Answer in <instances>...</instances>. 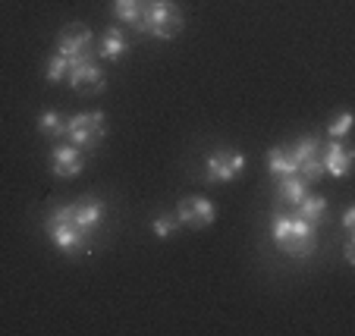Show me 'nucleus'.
I'll return each instance as SVG.
<instances>
[{
    "instance_id": "2",
    "label": "nucleus",
    "mask_w": 355,
    "mask_h": 336,
    "mask_svg": "<svg viewBox=\"0 0 355 336\" xmlns=\"http://www.w3.org/2000/svg\"><path fill=\"white\" fill-rule=\"evenodd\" d=\"M141 32L155 38H176L182 32V13L173 0H141Z\"/></svg>"
},
{
    "instance_id": "14",
    "label": "nucleus",
    "mask_w": 355,
    "mask_h": 336,
    "mask_svg": "<svg viewBox=\"0 0 355 336\" xmlns=\"http://www.w3.org/2000/svg\"><path fill=\"white\" fill-rule=\"evenodd\" d=\"M305 186H309V182L302 179L299 173L280 176V198H283V202H289V204H299L302 198L309 195V192H305Z\"/></svg>"
},
{
    "instance_id": "15",
    "label": "nucleus",
    "mask_w": 355,
    "mask_h": 336,
    "mask_svg": "<svg viewBox=\"0 0 355 336\" xmlns=\"http://www.w3.org/2000/svg\"><path fill=\"white\" fill-rule=\"evenodd\" d=\"M114 16L141 32V0H114Z\"/></svg>"
},
{
    "instance_id": "22",
    "label": "nucleus",
    "mask_w": 355,
    "mask_h": 336,
    "mask_svg": "<svg viewBox=\"0 0 355 336\" xmlns=\"http://www.w3.org/2000/svg\"><path fill=\"white\" fill-rule=\"evenodd\" d=\"M180 227V217L176 214H170V217H157L155 223H151V229H155V236H161V239H167L173 229Z\"/></svg>"
},
{
    "instance_id": "5",
    "label": "nucleus",
    "mask_w": 355,
    "mask_h": 336,
    "mask_svg": "<svg viewBox=\"0 0 355 336\" xmlns=\"http://www.w3.org/2000/svg\"><path fill=\"white\" fill-rule=\"evenodd\" d=\"M245 170V154L239 151H214L205 167V179L208 182H230Z\"/></svg>"
},
{
    "instance_id": "10",
    "label": "nucleus",
    "mask_w": 355,
    "mask_h": 336,
    "mask_svg": "<svg viewBox=\"0 0 355 336\" xmlns=\"http://www.w3.org/2000/svg\"><path fill=\"white\" fill-rule=\"evenodd\" d=\"M69 217H73V223L82 233H92L101 223V217H104V202H98V198H82V202L69 204Z\"/></svg>"
},
{
    "instance_id": "24",
    "label": "nucleus",
    "mask_w": 355,
    "mask_h": 336,
    "mask_svg": "<svg viewBox=\"0 0 355 336\" xmlns=\"http://www.w3.org/2000/svg\"><path fill=\"white\" fill-rule=\"evenodd\" d=\"M346 264H355V245H352V239H346Z\"/></svg>"
},
{
    "instance_id": "12",
    "label": "nucleus",
    "mask_w": 355,
    "mask_h": 336,
    "mask_svg": "<svg viewBox=\"0 0 355 336\" xmlns=\"http://www.w3.org/2000/svg\"><path fill=\"white\" fill-rule=\"evenodd\" d=\"M126 54V38H123V28L114 26L104 32V38H101L98 44V57H104V60H120V57Z\"/></svg>"
},
{
    "instance_id": "17",
    "label": "nucleus",
    "mask_w": 355,
    "mask_h": 336,
    "mask_svg": "<svg viewBox=\"0 0 355 336\" xmlns=\"http://www.w3.org/2000/svg\"><path fill=\"white\" fill-rule=\"evenodd\" d=\"M38 132L47 135V139H60V135H67V120L60 114H54V110H47L38 120Z\"/></svg>"
},
{
    "instance_id": "21",
    "label": "nucleus",
    "mask_w": 355,
    "mask_h": 336,
    "mask_svg": "<svg viewBox=\"0 0 355 336\" xmlns=\"http://www.w3.org/2000/svg\"><path fill=\"white\" fill-rule=\"evenodd\" d=\"M349 129H352V114L346 110V114H340L334 123H330L327 132H330V139H343V135H349Z\"/></svg>"
},
{
    "instance_id": "11",
    "label": "nucleus",
    "mask_w": 355,
    "mask_h": 336,
    "mask_svg": "<svg viewBox=\"0 0 355 336\" xmlns=\"http://www.w3.org/2000/svg\"><path fill=\"white\" fill-rule=\"evenodd\" d=\"M321 161H324V170H330V176H346L349 163H352V151L343 145V141H330L327 148H321Z\"/></svg>"
},
{
    "instance_id": "6",
    "label": "nucleus",
    "mask_w": 355,
    "mask_h": 336,
    "mask_svg": "<svg viewBox=\"0 0 355 336\" xmlns=\"http://www.w3.org/2000/svg\"><path fill=\"white\" fill-rule=\"evenodd\" d=\"M176 217H180V223H186L189 229H205V227H211V223L217 220V211H214V204H211L208 198L192 195V198H182L180 202Z\"/></svg>"
},
{
    "instance_id": "13",
    "label": "nucleus",
    "mask_w": 355,
    "mask_h": 336,
    "mask_svg": "<svg viewBox=\"0 0 355 336\" xmlns=\"http://www.w3.org/2000/svg\"><path fill=\"white\" fill-rule=\"evenodd\" d=\"M268 167L274 176L299 173V161L293 157V148H270L268 151Z\"/></svg>"
},
{
    "instance_id": "7",
    "label": "nucleus",
    "mask_w": 355,
    "mask_h": 336,
    "mask_svg": "<svg viewBox=\"0 0 355 336\" xmlns=\"http://www.w3.org/2000/svg\"><path fill=\"white\" fill-rule=\"evenodd\" d=\"M67 79H69V88H73V91H82V94H98L107 88V79H104V73L98 69L94 60H82L79 67L69 69Z\"/></svg>"
},
{
    "instance_id": "1",
    "label": "nucleus",
    "mask_w": 355,
    "mask_h": 336,
    "mask_svg": "<svg viewBox=\"0 0 355 336\" xmlns=\"http://www.w3.org/2000/svg\"><path fill=\"white\" fill-rule=\"evenodd\" d=\"M44 229H47V236H51V242L60 251H67V255H73V251H85L88 255V251H92L88 233H82L73 223V217H69V204H60V208L51 211L44 220Z\"/></svg>"
},
{
    "instance_id": "20",
    "label": "nucleus",
    "mask_w": 355,
    "mask_h": 336,
    "mask_svg": "<svg viewBox=\"0 0 355 336\" xmlns=\"http://www.w3.org/2000/svg\"><path fill=\"white\" fill-rule=\"evenodd\" d=\"M67 73H69V60H67V57L54 54L51 60H47V82H60V79H67Z\"/></svg>"
},
{
    "instance_id": "16",
    "label": "nucleus",
    "mask_w": 355,
    "mask_h": 336,
    "mask_svg": "<svg viewBox=\"0 0 355 336\" xmlns=\"http://www.w3.org/2000/svg\"><path fill=\"white\" fill-rule=\"evenodd\" d=\"M324 211H327V202H324L321 195H305L299 204H295V217H302V220H309V223L321 220Z\"/></svg>"
},
{
    "instance_id": "8",
    "label": "nucleus",
    "mask_w": 355,
    "mask_h": 336,
    "mask_svg": "<svg viewBox=\"0 0 355 336\" xmlns=\"http://www.w3.org/2000/svg\"><path fill=\"white\" fill-rule=\"evenodd\" d=\"M92 44H94V38L85 26H67L60 32V38H57V51H60V57L98 54V51H92Z\"/></svg>"
},
{
    "instance_id": "9",
    "label": "nucleus",
    "mask_w": 355,
    "mask_h": 336,
    "mask_svg": "<svg viewBox=\"0 0 355 336\" xmlns=\"http://www.w3.org/2000/svg\"><path fill=\"white\" fill-rule=\"evenodd\" d=\"M82 167H85V161H82L76 145H60V148L51 151V170H54V176L73 179V176L82 173Z\"/></svg>"
},
{
    "instance_id": "18",
    "label": "nucleus",
    "mask_w": 355,
    "mask_h": 336,
    "mask_svg": "<svg viewBox=\"0 0 355 336\" xmlns=\"http://www.w3.org/2000/svg\"><path fill=\"white\" fill-rule=\"evenodd\" d=\"M293 148V157L295 161H309V157H315V154H321V141L315 139V135H305V139H299L295 145H289Z\"/></svg>"
},
{
    "instance_id": "23",
    "label": "nucleus",
    "mask_w": 355,
    "mask_h": 336,
    "mask_svg": "<svg viewBox=\"0 0 355 336\" xmlns=\"http://www.w3.org/2000/svg\"><path fill=\"white\" fill-rule=\"evenodd\" d=\"M352 223H355V211L349 208L346 214H343V229H346V233H352Z\"/></svg>"
},
{
    "instance_id": "4",
    "label": "nucleus",
    "mask_w": 355,
    "mask_h": 336,
    "mask_svg": "<svg viewBox=\"0 0 355 336\" xmlns=\"http://www.w3.org/2000/svg\"><path fill=\"white\" fill-rule=\"evenodd\" d=\"M280 249L286 251L289 258H309L315 251V223L302 220V217H289L286 236L280 239Z\"/></svg>"
},
{
    "instance_id": "3",
    "label": "nucleus",
    "mask_w": 355,
    "mask_h": 336,
    "mask_svg": "<svg viewBox=\"0 0 355 336\" xmlns=\"http://www.w3.org/2000/svg\"><path fill=\"white\" fill-rule=\"evenodd\" d=\"M107 135V123H104V114L101 110H92V114H79L67 120V139L76 148H98L101 141Z\"/></svg>"
},
{
    "instance_id": "19",
    "label": "nucleus",
    "mask_w": 355,
    "mask_h": 336,
    "mask_svg": "<svg viewBox=\"0 0 355 336\" xmlns=\"http://www.w3.org/2000/svg\"><path fill=\"white\" fill-rule=\"evenodd\" d=\"M299 176L305 182H318L324 176V161H321V154H315V157H309V161H302L299 163Z\"/></svg>"
}]
</instances>
